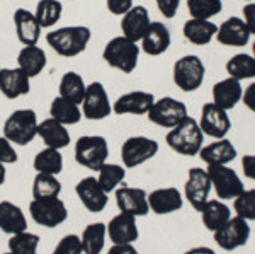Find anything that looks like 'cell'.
Wrapping results in <instances>:
<instances>
[{
  "label": "cell",
  "mask_w": 255,
  "mask_h": 254,
  "mask_svg": "<svg viewBox=\"0 0 255 254\" xmlns=\"http://www.w3.org/2000/svg\"><path fill=\"white\" fill-rule=\"evenodd\" d=\"M92 32L85 26H65L46 34V43L51 50L65 58L82 55L87 50Z\"/></svg>",
  "instance_id": "6da1fadb"
},
{
  "label": "cell",
  "mask_w": 255,
  "mask_h": 254,
  "mask_svg": "<svg viewBox=\"0 0 255 254\" xmlns=\"http://www.w3.org/2000/svg\"><path fill=\"white\" fill-rule=\"evenodd\" d=\"M167 145L179 155L194 157L199 154L204 143V133L201 132L199 123L194 118L187 116L182 123L172 128L165 137Z\"/></svg>",
  "instance_id": "7a4b0ae2"
},
{
  "label": "cell",
  "mask_w": 255,
  "mask_h": 254,
  "mask_svg": "<svg viewBox=\"0 0 255 254\" xmlns=\"http://www.w3.org/2000/svg\"><path fill=\"white\" fill-rule=\"evenodd\" d=\"M139 50L138 43L129 41L125 36H116L104 46L102 51V60L114 70H119L121 73H133L138 67L139 60Z\"/></svg>",
  "instance_id": "3957f363"
},
{
  "label": "cell",
  "mask_w": 255,
  "mask_h": 254,
  "mask_svg": "<svg viewBox=\"0 0 255 254\" xmlns=\"http://www.w3.org/2000/svg\"><path fill=\"white\" fill-rule=\"evenodd\" d=\"M38 114L32 109H15L3 123V137L12 145L26 147L38 137Z\"/></svg>",
  "instance_id": "277c9868"
},
{
  "label": "cell",
  "mask_w": 255,
  "mask_h": 254,
  "mask_svg": "<svg viewBox=\"0 0 255 254\" xmlns=\"http://www.w3.org/2000/svg\"><path fill=\"white\" fill-rule=\"evenodd\" d=\"M75 161L82 167L90 171H99L109 155V145L102 135H84L75 142Z\"/></svg>",
  "instance_id": "5b68a950"
},
{
  "label": "cell",
  "mask_w": 255,
  "mask_h": 254,
  "mask_svg": "<svg viewBox=\"0 0 255 254\" xmlns=\"http://www.w3.org/2000/svg\"><path fill=\"white\" fill-rule=\"evenodd\" d=\"M204 63L199 56L186 55L179 58L174 65V82L184 92H194L204 82Z\"/></svg>",
  "instance_id": "8992f818"
},
{
  "label": "cell",
  "mask_w": 255,
  "mask_h": 254,
  "mask_svg": "<svg viewBox=\"0 0 255 254\" xmlns=\"http://www.w3.org/2000/svg\"><path fill=\"white\" fill-rule=\"evenodd\" d=\"M29 215L41 227L55 229L68 219V208L60 196L46 200L32 198V202L29 203Z\"/></svg>",
  "instance_id": "52a82bcc"
},
{
  "label": "cell",
  "mask_w": 255,
  "mask_h": 254,
  "mask_svg": "<svg viewBox=\"0 0 255 254\" xmlns=\"http://www.w3.org/2000/svg\"><path fill=\"white\" fill-rule=\"evenodd\" d=\"M158 150H160V145L153 138L143 137V135L126 138L121 145L123 166L128 167V169L141 166V164L151 161V159L158 154Z\"/></svg>",
  "instance_id": "ba28073f"
},
{
  "label": "cell",
  "mask_w": 255,
  "mask_h": 254,
  "mask_svg": "<svg viewBox=\"0 0 255 254\" xmlns=\"http://www.w3.org/2000/svg\"><path fill=\"white\" fill-rule=\"evenodd\" d=\"M146 116L153 125L172 130L179 123L186 120L189 113H187V106L182 101H177L174 97H162V99L153 102V106L146 113Z\"/></svg>",
  "instance_id": "9c48e42d"
},
{
  "label": "cell",
  "mask_w": 255,
  "mask_h": 254,
  "mask_svg": "<svg viewBox=\"0 0 255 254\" xmlns=\"http://www.w3.org/2000/svg\"><path fill=\"white\" fill-rule=\"evenodd\" d=\"M82 116L90 121L106 120L113 113V104L109 102V96L101 82H90L85 89V96L82 101Z\"/></svg>",
  "instance_id": "30bf717a"
},
{
  "label": "cell",
  "mask_w": 255,
  "mask_h": 254,
  "mask_svg": "<svg viewBox=\"0 0 255 254\" xmlns=\"http://www.w3.org/2000/svg\"><path fill=\"white\" fill-rule=\"evenodd\" d=\"M215 234V243L225 251H235L249 243L250 237V225L242 217H230L226 224L221 225Z\"/></svg>",
  "instance_id": "8fae6325"
},
{
  "label": "cell",
  "mask_w": 255,
  "mask_h": 254,
  "mask_svg": "<svg viewBox=\"0 0 255 254\" xmlns=\"http://www.w3.org/2000/svg\"><path fill=\"white\" fill-rule=\"evenodd\" d=\"M208 176L220 200H235L245 190L242 179L228 166H208Z\"/></svg>",
  "instance_id": "7c38bea8"
},
{
  "label": "cell",
  "mask_w": 255,
  "mask_h": 254,
  "mask_svg": "<svg viewBox=\"0 0 255 254\" xmlns=\"http://www.w3.org/2000/svg\"><path fill=\"white\" fill-rule=\"evenodd\" d=\"M211 179L208 176L206 169L201 167H191L187 173V181L184 186V196L187 202L192 205V208L197 212L203 210V207L209 200V191H211Z\"/></svg>",
  "instance_id": "4fadbf2b"
},
{
  "label": "cell",
  "mask_w": 255,
  "mask_h": 254,
  "mask_svg": "<svg viewBox=\"0 0 255 254\" xmlns=\"http://www.w3.org/2000/svg\"><path fill=\"white\" fill-rule=\"evenodd\" d=\"M199 128L204 135L220 140V138H226L232 128V121L225 109L218 108L215 102H206L201 109Z\"/></svg>",
  "instance_id": "5bb4252c"
},
{
  "label": "cell",
  "mask_w": 255,
  "mask_h": 254,
  "mask_svg": "<svg viewBox=\"0 0 255 254\" xmlns=\"http://www.w3.org/2000/svg\"><path fill=\"white\" fill-rule=\"evenodd\" d=\"M118 210L123 214H129L133 217H145L150 214V205H148V193L143 188L134 186H119L114 191Z\"/></svg>",
  "instance_id": "9a60e30c"
},
{
  "label": "cell",
  "mask_w": 255,
  "mask_h": 254,
  "mask_svg": "<svg viewBox=\"0 0 255 254\" xmlns=\"http://www.w3.org/2000/svg\"><path fill=\"white\" fill-rule=\"evenodd\" d=\"M75 193L79 196L80 203L92 214H101L109 200L108 193L102 190L97 178H94V176H87V178L80 179L75 186Z\"/></svg>",
  "instance_id": "2e32d148"
},
{
  "label": "cell",
  "mask_w": 255,
  "mask_h": 254,
  "mask_svg": "<svg viewBox=\"0 0 255 254\" xmlns=\"http://www.w3.org/2000/svg\"><path fill=\"white\" fill-rule=\"evenodd\" d=\"M108 237L113 244H133L139 237V229L136 224V217L119 212L106 224Z\"/></svg>",
  "instance_id": "e0dca14e"
},
{
  "label": "cell",
  "mask_w": 255,
  "mask_h": 254,
  "mask_svg": "<svg viewBox=\"0 0 255 254\" xmlns=\"http://www.w3.org/2000/svg\"><path fill=\"white\" fill-rule=\"evenodd\" d=\"M0 92L7 99H17L31 92V77L22 68H2L0 70Z\"/></svg>",
  "instance_id": "ac0fdd59"
},
{
  "label": "cell",
  "mask_w": 255,
  "mask_h": 254,
  "mask_svg": "<svg viewBox=\"0 0 255 254\" xmlns=\"http://www.w3.org/2000/svg\"><path fill=\"white\" fill-rule=\"evenodd\" d=\"M157 101L151 92L145 91H131L119 96L113 104L114 114H146L151 109L153 102Z\"/></svg>",
  "instance_id": "d6986e66"
},
{
  "label": "cell",
  "mask_w": 255,
  "mask_h": 254,
  "mask_svg": "<svg viewBox=\"0 0 255 254\" xmlns=\"http://www.w3.org/2000/svg\"><path fill=\"white\" fill-rule=\"evenodd\" d=\"M150 24H151V20H150V14H148L146 7L133 5L121 19L123 36L129 41L138 43V41H141L143 36L146 34Z\"/></svg>",
  "instance_id": "ffe728a7"
},
{
  "label": "cell",
  "mask_w": 255,
  "mask_h": 254,
  "mask_svg": "<svg viewBox=\"0 0 255 254\" xmlns=\"http://www.w3.org/2000/svg\"><path fill=\"white\" fill-rule=\"evenodd\" d=\"M148 205H150V212H153V214L168 215L182 208L184 198L180 191L174 186L158 188V190H153L148 195Z\"/></svg>",
  "instance_id": "44dd1931"
},
{
  "label": "cell",
  "mask_w": 255,
  "mask_h": 254,
  "mask_svg": "<svg viewBox=\"0 0 255 254\" xmlns=\"http://www.w3.org/2000/svg\"><path fill=\"white\" fill-rule=\"evenodd\" d=\"M216 39L223 46H232V48H242L249 43L250 32L247 29L244 19L238 17H230L226 19L216 32Z\"/></svg>",
  "instance_id": "7402d4cb"
},
{
  "label": "cell",
  "mask_w": 255,
  "mask_h": 254,
  "mask_svg": "<svg viewBox=\"0 0 255 254\" xmlns=\"http://www.w3.org/2000/svg\"><path fill=\"white\" fill-rule=\"evenodd\" d=\"M197 155L208 166H228L232 161H235L237 149L228 138H220L209 145H203Z\"/></svg>",
  "instance_id": "603a6c76"
},
{
  "label": "cell",
  "mask_w": 255,
  "mask_h": 254,
  "mask_svg": "<svg viewBox=\"0 0 255 254\" xmlns=\"http://www.w3.org/2000/svg\"><path fill=\"white\" fill-rule=\"evenodd\" d=\"M172 43L170 31L163 22H151L141 39V50L150 56L163 55Z\"/></svg>",
  "instance_id": "cb8c5ba5"
},
{
  "label": "cell",
  "mask_w": 255,
  "mask_h": 254,
  "mask_svg": "<svg viewBox=\"0 0 255 254\" xmlns=\"http://www.w3.org/2000/svg\"><path fill=\"white\" fill-rule=\"evenodd\" d=\"M14 26L17 32V39L24 46L38 44L41 36V27L34 17V12L27 9H17L14 12Z\"/></svg>",
  "instance_id": "d4e9b609"
},
{
  "label": "cell",
  "mask_w": 255,
  "mask_h": 254,
  "mask_svg": "<svg viewBox=\"0 0 255 254\" xmlns=\"http://www.w3.org/2000/svg\"><path fill=\"white\" fill-rule=\"evenodd\" d=\"M242 94H244V89L240 85V80L232 79V77L213 85V102L225 111L235 108L242 101Z\"/></svg>",
  "instance_id": "484cf974"
},
{
  "label": "cell",
  "mask_w": 255,
  "mask_h": 254,
  "mask_svg": "<svg viewBox=\"0 0 255 254\" xmlns=\"http://www.w3.org/2000/svg\"><path fill=\"white\" fill-rule=\"evenodd\" d=\"M0 231L9 236L27 231L26 214L19 205L9 202V200L0 202Z\"/></svg>",
  "instance_id": "4316f807"
},
{
  "label": "cell",
  "mask_w": 255,
  "mask_h": 254,
  "mask_svg": "<svg viewBox=\"0 0 255 254\" xmlns=\"http://www.w3.org/2000/svg\"><path fill=\"white\" fill-rule=\"evenodd\" d=\"M38 137L44 142V145L49 149L61 150L70 145V132L65 125H61L53 118H46L39 123Z\"/></svg>",
  "instance_id": "83f0119b"
},
{
  "label": "cell",
  "mask_w": 255,
  "mask_h": 254,
  "mask_svg": "<svg viewBox=\"0 0 255 254\" xmlns=\"http://www.w3.org/2000/svg\"><path fill=\"white\" fill-rule=\"evenodd\" d=\"M17 63L19 68H22L31 79H34V77L43 73V70L46 68L48 63L46 51L41 46H38V44H34V46H24L17 55Z\"/></svg>",
  "instance_id": "f1b7e54d"
},
{
  "label": "cell",
  "mask_w": 255,
  "mask_h": 254,
  "mask_svg": "<svg viewBox=\"0 0 255 254\" xmlns=\"http://www.w3.org/2000/svg\"><path fill=\"white\" fill-rule=\"evenodd\" d=\"M218 26L213 24L211 20H201V19H189L184 24V38L189 43L196 44V46H204V44L211 43V39L216 36Z\"/></svg>",
  "instance_id": "f546056e"
},
{
  "label": "cell",
  "mask_w": 255,
  "mask_h": 254,
  "mask_svg": "<svg viewBox=\"0 0 255 254\" xmlns=\"http://www.w3.org/2000/svg\"><path fill=\"white\" fill-rule=\"evenodd\" d=\"M201 214V220L203 225L208 231L215 232L221 227L223 224H226L232 217V210L228 208V205H225L220 200H208L206 205L203 207Z\"/></svg>",
  "instance_id": "4dcf8cb0"
},
{
  "label": "cell",
  "mask_w": 255,
  "mask_h": 254,
  "mask_svg": "<svg viewBox=\"0 0 255 254\" xmlns=\"http://www.w3.org/2000/svg\"><path fill=\"white\" fill-rule=\"evenodd\" d=\"M49 118H53V120H56L65 126L77 125L82 120V109L75 102L56 96L49 104Z\"/></svg>",
  "instance_id": "1f68e13d"
},
{
  "label": "cell",
  "mask_w": 255,
  "mask_h": 254,
  "mask_svg": "<svg viewBox=\"0 0 255 254\" xmlns=\"http://www.w3.org/2000/svg\"><path fill=\"white\" fill-rule=\"evenodd\" d=\"M82 249L84 254H101L104 251L108 229L104 222H92L82 231Z\"/></svg>",
  "instance_id": "d6a6232c"
},
{
  "label": "cell",
  "mask_w": 255,
  "mask_h": 254,
  "mask_svg": "<svg viewBox=\"0 0 255 254\" xmlns=\"http://www.w3.org/2000/svg\"><path fill=\"white\" fill-rule=\"evenodd\" d=\"M85 89H87V84L82 79L80 73L67 72V73H63V77L60 79L58 96L80 106L85 96Z\"/></svg>",
  "instance_id": "836d02e7"
},
{
  "label": "cell",
  "mask_w": 255,
  "mask_h": 254,
  "mask_svg": "<svg viewBox=\"0 0 255 254\" xmlns=\"http://www.w3.org/2000/svg\"><path fill=\"white\" fill-rule=\"evenodd\" d=\"M32 167H34L36 173L58 176L63 171V155H61L60 150L46 147V149L39 150L36 154L34 161H32Z\"/></svg>",
  "instance_id": "e575fe53"
},
{
  "label": "cell",
  "mask_w": 255,
  "mask_h": 254,
  "mask_svg": "<svg viewBox=\"0 0 255 254\" xmlns=\"http://www.w3.org/2000/svg\"><path fill=\"white\" fill-rule=\"evenodd\" d=\"M63 5L58 0H39L34 10V17L41 29H49L61 19Z\"/></svg>",
  "instance_id": "d590c367"
},
{
  "label": "cell",
  "mask_w": 255,
  "mask_h": 254,
  "mask_svg": "<svg viewBox=\"0 0 255 254\" xmlns=\"http://www.w3.org/2000/svg\"><path fill=\"white\" fill-rule=\"evenodd\" d=\"M61 193V183L53 174L36 173L32 181V198L34 200H46V198H58Z\"/></svg>",
  "instance_id": "8d00e7d4"
},
{
  "label": "cell",
  "mask_w": 255,
  "mask_h": 254,
  "mask_svg": "<svg viewBox=\"0 0 255 254\" xmlns=\"http://www.w3.org/2000/svg\"><path fill=\"white\" fill-rule=\"evenodd\" d=\"M125 178H126V169L123 166H119V164L106 162L104 166L97 171V181L108 195L116 191L119 188V184L125 181Z\"/></svg>",
  "instance_id": "74e56055"
},
{
  "label": "cell",
  "mask_w": 255,
  "mask_h": 254,
  "mask_svg": "<svg viewBox=\"0 0 255 254\" xmlns=\"http://www.w3.org/2000/svg\"><path fill=\"white\" fill-rule=\"evenodd\" d=\"M226 72L232 79L245 80L254 79L255 77V60L254 56L245 55V53H238L226 61Z\"/></svg>",
  "instance_id": "f35d334b"
},
{
  "label": "cell",
  "mask_w": 255,
  "mask_h": 254,
  "mask_svg": "<svg viewBox=\"0 0 255 254\" xmlns=\"http://www.w3.org/2000/svg\"><path fill=\"white\" fill-rule=\"evenodd\" d=\"M41 237L34 232L24 231L9 237V251L12 254H38Z\"/></svg>",
  "instance_id": "ab89813d"
},
{
  "label": "cell",
  "mask_w": 255,
  "mask_h": 254,
  "mask_svg": "<svg viewBox=\"0 0 255 254\" xmlns=\"http://www.w3.org/2000/svg\"><path fill=\"white\" fill-rule=\"evenodd\" d=\"M187 10L192 19L209 20L223 10L221 0H187Z\"/></svg>",
  "instance_id": "60d3db41"
},
{
  "label": "cell",
  "mask_w": 255,
  "mask_h": 254,
  "mask_svg": "<svg viewBox=\"0 0 255 254\" xmlns=\"http://www.w3.org/2000/svg\"><path fill=\"white\" fill-rule=\"evenodd\" d=\"M233 210L247 222L255 220V190H244L233 200Z\"/></svg>",
  "instance_id": "b9f144b4"
},
{
  "label": "cell",
  "mask_w": 255,
  "mask_h": 254,
  "mask_svg": "<svg viewBox=\"0 0 255 254\" xmlns=\"http://www.w3.org/2000/svg\"><path fill=\"white\" fill-rule=\"evenodd\" d=\"M51 254H84L82 239L77 234H67L58 241Z\"/></svg>",
  "instance_id": "7bdbcfd3"
},
{
  "label": "cell",
  "mask_w": 255,
  "mask_h": 254,
  "mask_svg": "<svg viewBox=\"0 0 255 254\" xmlns=\"http://www.w3.org/2000/svg\"><path fill=\"white\" fill-rule=\"evenodd\" d=\"M19 159L17 152H15L14 145L7 140L5 137H0V164H15Z\"/></svg>",
  "instance_id": "ee69618b"
},
{
  "label": "cell",
  "mask_w": 255,
  "mask_h": 254,
  "mask_svg": "<svg viewBox=\"0 0 255 254\" xmlns=\"http://www.w3.org/2000/svg\"><path fill=\"white\" fill-rule=\"evenodd\" d=\"M106 7L113 15H125L133 7V0H106Z\"/></svg>",
  "instance_id": "f6af8a7d"
},
{
  "label": "cell",
  "mask_w": 255,
  "mask_h": 254,
  "mask_svg": "<svg viewBox=\"0 0 255 254\" xmlns=\"http://www.w3.org/2000/svg\"><path fill=\"white\" fill-rule=\"evenodd\" d=\"M155 2H157L160 14L165 19L175 17L177 10H179V5H180V0H155Z\"/></svg>",
  "instance_id": "bcb514c9"
},
{
  "label": "cell",
  "mask_w": 255,
  "mask_h": 254,
  "mask_svg": "<svg viewBox=\"0 0 255 254\" xmlns=\"http://www.w3.org/2000/svg\"><path fill=\"white\" fill-rule=\"evenodd\" d=\"M244 22L250 34H255V3L244 7Z\"/></svg>",
  "instance_id": "7dc6e473"
},
{
  "label": "cell",
  "mask_w": 255,
  "mask_h": 254,
  "mask_svg": "<svg viewBox=\"0 0 255 254\" xmlns=\"http://www.w3.org/2000/svg\"><path fill=\"white\" fill-rule=\"evenodd\" d=\"M242 169H244L245 178L255 181V154L244 155V157H242Z\"/></svg>",
  "instance_id": "c3c4849f"
},
{
  "label": "cell",
  "mask_w": 255,
  "mask_h": 254,
  "mask_svg": "<svg viewBox=\"0 0 255 254\" xmlns=\"http://www.w3.org/2000/svg\"><path fill=\"white\" fill-rule=\"evenodd\" d=\"M242 102H244L250 111L255 113V82H252L244 91V94H242Z\"/></svg>",
  "instance_id": "681fc988"
},
{
  "label": "cell",
  "mask_w": 255,
  "mask_h": 254,
  "mask_svg": "<svg viewBox=\"0 0 255 254\" xmlns=\"http://www.w3.org/2000/svg\"><path fill=\"white\" fill-rule=\"evenodd\" d=\"M108 254H139L133 244H113Z\"/></svg>",
  "instance_id": "f907efd6"
},
{
  "label": "cell",
  "mask_w": 255,
  "mask_h": 254,
  "mask_svg": "<svg viewBox=\"0 0 255 254\" xmlns=\"http://www.w3.org/2000/svg\"><path fill=\"white\" fill-rule=\"evenodd\" d=\"M184 254H216V253L211 248H206V246H196V248L187 249Z\"/></svg>",
  "instance_id": "816d5d0a"
},
{
  "label": "cell",
  "mask_w": 255,
  "mask_h": 254,
  "mask_svg": "<svg viewBox=\"0 0 255 254\" xmlns=\"http://www.w3.org/2000/svg\"><path fill=\"white\" fill-rule=\"evenodd\" d=\"M7 179V169H5V164H0V186L5 184Z\"/></svg>",
  "instance_id": "f5cc1de1"
},
{
  "label": "cell",
  "mask_w": 255,
  "mask_h": 254,
  "mask_svg": "<svg viewBox=\"0 0 255 254\" xmlns=\"http://www.w3.org/2000/svg\"><path fill=\"white\" fill-rule=\"evenodd\" d=\"M252 53H254V60H255V43H254V46H252Z\"/></svg>",
  "instance_id": "db71d44e"
},
{
  "label": "cell",
  "mask_w": 255,
  "mask_h": 254,
  "mask_svg": "<svg viewBox=\"0 0 255 254\" xmlns=\"http://www.w3.org/2000/svg\"><path fill=\"white\" fill-rule=\"evenodd\" d=\"M3 254H12V253H10V251H7V253H3Z\"/></svg>",
  "instance_id": "11a10c76"
},
{
  "label": "cell",
  "mask_w": 255,
  "mask_h": 254,
  "mask_svg": "<svg viewBox=\"0 0 255 254\" xmlns=\"http://www.w3.org/2000/svg\"><path fill=\"white\" fill-rule=\"evenodd\" d=\"M245 2H252V0H245Z\"/></svg>",
  "instance_id": "9f6ffc18"
},
{
  "label": "cell",
  "mask_w": 255,
  "mask_h": 254,
  "mask_svg": "<svg viewBox=\"0 0 255 254\" xmlns=\"http://www.w3.org/2000/svg\"><path fill=\"white\" fill-rule=\"evenodd\" d=\"M0 70H2V68H0Z\"/></svg>",
  "instance_id": "6f0895ef"
}]
</instances>
